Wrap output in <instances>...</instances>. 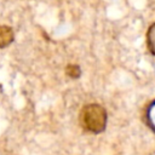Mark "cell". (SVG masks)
I'll list each match as a JSON object with an SVG mask.
<instances>
[{
  "mask_svg": "<svg viewBox=\"0 0 155 155\" xmlns=\"http://www.w3.org/2000/svg\"><path fill=\"white\" fill-rule=\"evenodd\" d=\"M65 73H67V75H68L69 78H71V79H76V78H79L80 74H81L80 67L76 65V64H69V65H67Z\"/></svg>",
  "mask_w": 155,
  "mask_h": 155,
  "instance_id": "5b68a950",
  "label": "cell"
},
{
  "mask_svg": "<svg viewBox=\"0 0 155 155\" xmlns=\"http://www.w3.org/2000/svg\"><path fill=\"white\" fill-rule=\"evenodd\" d=\"M13 30L7 25H0V48L8 46L13 41Z\"/></svg>",
  "mask_w": 155,
  "mask_h": 155,
  "instance_id": "3957f363",
  "label": "cell"
},
{
  "mask_svg": "<svg viewBox=\"0 0 155 155\" xmlns=\"http://www.w3.org/2000/svg\"><path fill=\"white\" fill-rule=\"evenodd\" d=\"M144 121H145L147 126L153 132H155V99L151 101L147 105L145 111H144Z\"/></svg>",
  "mask_w": 155,
  "mask_h": 155,
  "instance_id": "7a4b0ae2",
  "label": "cell"
},
{
  "mask_svg": "<svg viewBox=\"0 0 155 155\" xmlns=\"http://www.w3.org/2000/svg\"><path fill=\"white\" fill-rule=\"evenodd\" d=\"M147 46L149 51L155 56V23H153L147 31Z\"/></svg>",
  "mask_w": 155,
  "mask_h": 155,
  "instance_id": "277c9868",
  "label": "cell"
},
{
  "mask_svg": "<svg viewBox=\"0 0 155 155\" xmlns=\"http://www.w3.org/2000/svg\"><path fill=\"white\" fill-rule=\"evenodd\" d=\"M80 125L91 133H101L107 126V111L96 103L85 105L80 111Z\"/></svg>",
  "mask_w": 155,
  "mask_h": 155,
  "instance_id": "6da1fadb",
  "label": "cell"
}]
</instances>
